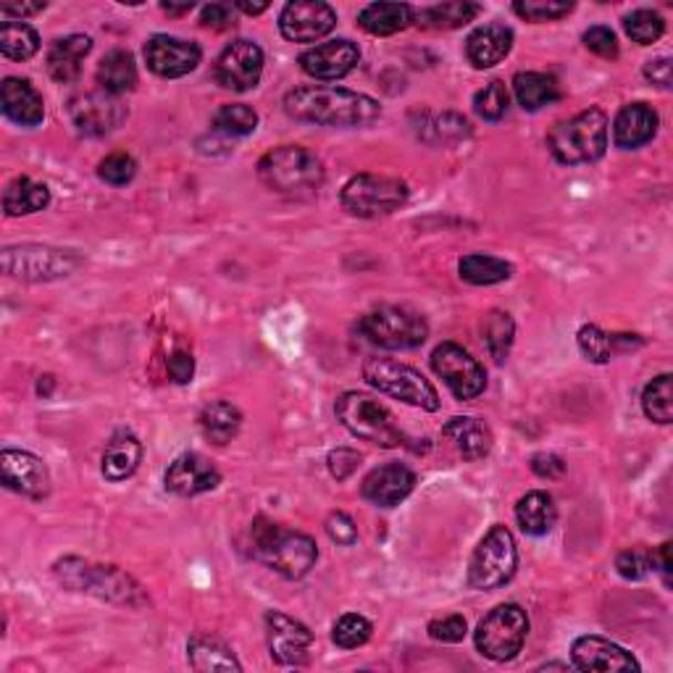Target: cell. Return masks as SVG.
<instances>
[{
	"label": "cell",
	"mask_w": 673,
	"mask_h": 673,
	"mask_svg": "<svg viewBox=\"0 0 673 673\" xmlns=\"http://www.w3.org/2000/svg\"><path fill=\"white\" fill-rule=\"evenodd\" d=\"M284 111L294 122L321 126H369L382 116V105L374 97L345 87H294L284 95Z\"/></svg>",
	"instance_id": "obj_1"
},
{
	"label": "cell",
	"mask_w": 673,
	"mask_h": 673,
	"mask_svg": "<svg viewBox=\"0 0 673 673\" xmlns=\"http://www.w3.org/2000/svg\"><path fill=\"white\" fill-rule=\"evenodd\" d=\"M250 556L261 560L266 568L277 571L284 579H303L319 560V547L303 531L287 529V526L256 518L250 524Z\"/></svg>",
	"instance_id": "obj_2"
},
{
	"label": "cell",
	"mask_w": 673,
	"mask_h": 673,
	"mask_svg": "<svg viewBox=\"0 0 673 673\" xmlns=\"http://www.w3.org/2000/svg\"><path fill=\"white\" fill-rule=\"evenodd\" d=\"M258 179L282 198L303 200L321 189L324 164L303 145H279L258 161Z\"/></svg>",
	"instance_id": "obj_3"
},
{
	"label": "cell",
	"mask_w": 673,
	"mask_h": 673,
	"mask_svg": "<svg viewBox=\"0 0 673 673\" xmlns=\"http://www.w3.org/2000/svg\"><path fill=\"white\" fill-rule=\"evenodd\" d=\"M53 573L72 592L93 594L97 600L130 608H139L147 602L143 587L116 566L90 563V560L82 558H61L53 563Z\"/></svg>",
	"instance_id": "obj_4"
},
{
	"label": "cell",
	"mask_w": 673,
	"mask_h": 673,
	"mask_svg": "<svg viewBox=\"0 0 673 673\" xmlns=\"http://www.w3.org/2000/svg\"><path fill=\"white\" fill-rule=\"evenodd\" d=\"M547 147H550L552 158L563 166L594 164L605 156L608 151V116L605 111L587 108L573 118H566L552 126L547 135Z\"/></svg>",
	"instance_id": "obj_5"
},
{
	"label": "cell",
	"mask_w": 673,
	"mask_h": 673,
	"mask_svg": "<svg viewBox=\"0 0 673 673\" xmlns=\"http://www.w3.org/2000/svg\"><path fill=\"white\" fill-rule=\"evenodd\" d=\"M334 413L340 424L358 439L387 447V451L403 445V432L397 429L392 413L366 392H342L336 397Z\"/></svg>",
	"instance_id": "obj_6"
},
{
	"label": "cell",
	"mask_w": 673,
	"mask_h": 673,
	"mask_svg": "<svg viewBox=\"0 0 673 673\" xmlns=\"http://www.w3.org/2000/svg\"><path fill=\"white\" fill-rule=\"evenodd\" d=\"M363 379L371 387L384 392V395L400 400V403L416 405L424 411L439 408V395L432 387V382L421 371H416L408 363H400L395 358L371 355L363 363Z\"/></svg>",
	"instance_id": "obj_7"
},
{
	"label": "cell",
	"mask_w": 673,
	"mask_h": 673,
	"mask_svg": "<svg viewBox=\"0 0 673 673\" xmlns=\"http://www.w3.org/2000/svg\"><path fill=\"white\" fill-rule=\"evenodd\" d=\"M361 332L371 345L384 350H413L424 345L429 336V324L418 311L405 306H382L358 321Z\"/></svg>",
	"instance_id": "obj_8"
},
{
	"label": "cell",
	"mask_w": 673,
	"mask_h": 673,
	"mask_svg": "<svg viewBox=\"0 0 673 673\" xmlns=\"http://www.w3.org/2000/svg\"><path fill=\"white\" fill-rule=\"evenodd\" d=\"M526 634H529V615H526V610L516 605V602H505V605H497L493 613L484 615L479 621L474 642L484 658H489L495 663H505L514 661L518 652H521Z\"/></svg>",
	"instance_id": "obj_9"
},
{
	"label": "cell",
	"mask_w": 673,
	"mask_h": 673,
	"mask_svg": "<svg viewBox=\"0 0 673 673\" xmlns=\"http://www.w3.org/2000/svg\"><path fill=\"white\" fill-rule=\"evenodd\" d=\"M516 566V539L503 524H497L484 535L479 547L474 550L472 563H468V587L479 589V592L505 587L514 579Z\"/></svg>",
	"instance_id": "obj_10"
},
{
	"label": "cell",
	"mask_w": 673,
	"mask_h": 673,
	"mask_svg": "<svg viewBox=\"0 0 673 673\" xmlns=\"http://www.w3.org/2000/svg\"><path fill=\"white\" fill-rule=\"evenodd\" d=\"M408 185L397 177H384V174H358L342 187L340 200L348 214L358 219H379L387 216L408 200Z\"/></svg>",
	"instance_id": "obj_11"
},
{
	"label": "cell",
	"mask_w": 673,
	"mask_h": 673,
	"mask_svg": "<svg viewBox=\"0 0 673 673\" xmlns=\"http://www.w3.org/2000/svg\"><path fill=\"white\" fill-rule=\"evenodd\" d=\"M80 263L82 258L76 252L48 248V245H17L3 250L6 273L27 282H51V279L69 277Z\"/></svg>",
	"instance_id": "obj_12"
},
{
	"label": "cell",
	"mask_w": 673,
	"mask_h": 673,
	"mask_svg": "<svg viewBox=\"0 0 673 673\" xmlns=\"http://www.w3.org/2000/svg\"><path fill=\"white\" fill-rule=\"evenodd\" d=\"M432 369L458 400L479 397L487 387V371L466 348L455 342H442L434 348Z\"/></svg>",
	"instance_id": "obj_13"
},
{
	"label": "cell",
	"mask_w": 673,
	"mask_h": 673,
	"mask_svg": "<svg viewBox=\"0 0 673 673\" xmlns=\"http://www.w3.org/2000/svg\"><path fill=\"white\" fill-rule=\"evenodd\" d=\"M69 118L74 130L84 137H103L108 132L118 130L126 118V105L118 101V95L95 90V93H82L69 101Z\"/></svg>",
	"instance_id": "obj_14"
},
{
	"label": "cell",
	"mask_w": 673,
	"mask_h": 673,
	"mask_svg": "<svg viewBox=\"0 0 673 673\" xmlns=\"http://www.w3.org/2000/svg\"><path fill=\"white\" fill-rule=\"evenodd\" d=\"M263 51L250 40H235L216 59L214 76L224 90L231 93H248L261 82Z\"/></svg>",
	"instance_id": "obj_15"
},
{
	"label": "cell",
	"mask_w": 673,
	"mask_h": 673,
	"mask_svg": "<svg viewBox=\"0 0 673 673\" xmlns=\"http://www.w3.org/2000/svg\"><path fill=\"white\" fill-rule=\"evenodd\" d=\"M266 640H269L271 658L279 665H306L311 661V629L290 619L282 610L266 613Z\"/></svg>",
	"instance_id": "obj_16"
},
{
	"label": "cell",
	"mask_w": 673,
	"mask_h": 673,
	"mask_svg": "<svg viewBox=\"0 0 673 673\" xmlns=\"http://www.w3.org/2000/svg\"><path fill=\"white\" fill-rule=\"evenodd\" d=\"M336 27V13L321 0H294L279 13V30L290 42H315Z\"/></svg>",
	"instance_id": "obj_17"
},
{
	"label": "cell",
	"mask_w": 673,
	"mask_h": 673,
	"mask_svg": "<svg viewBox=\"0 0 673 673\" xmlns=\"http://www.w3.org/2000/svg\"><path fill=\"white\" fill-rule=\"evenodd\" d=\"M203 51L198 42H189L172 34H153L145 42V63L153 74L166 76V80H177L198 69Z\"/></svg>",
	"instance_id": "obj_18"
},
{
	"label": "cell",
	"mask_w": 673,
	"mask_h": 673,
	"mask_svg": "<svg viewBox=\"0 0 673 673\" xmlns=\"http://www.w3.org/2000/svg\"><path fill=\"white\" fill-rule=\"evenodd\" d=\"M0 476H3L6 489L32 497V500H42L51 493V472L34 453L6 447L0 453Z\"/></svg>",
	"instance_id": "obj_19"
},
{
	"label": "cell",
	"mask_w": 673,
	"mask_h": 673,
	"mask_svg": "<svg viewBox=\"0 0 673 673\" xmlns=\"http://www.w3.org/2000/svg\"><path fill=\"white\" fill-rule=\"evenodd\" d=\"M166 489L177 497H195L210 493L221 484V472L200 453H182L172 460L164 476Z\"/></svg>",
	"instance_id": "obj_20"
},
{
	"label": "cell",
	"mask_w": 673,
	"mask_h": 673,
	"mask_svg": "<svg viewBox=\"0 0 673 673\" xmlns=\"http://www.w3.org/2000/svg\"><path fill=\"white\" fill-rule=\"evenodd\" d=\"M361 61V51L353 40H329L300 55V69L321 82H336L348 76Z\"/></svg>",
	"instance_id": "obj_21"
},
{
	"label": "cell",
	"mask_w": 673,
	"mask_h": 673,
	"mask_svg": "<svg viewBox=\"0 0 673 673\" xmlns=\"http://www.w3.org/2000/svg\"><path fill=\"white\" fill-rule=\"evenodd\" d=\"M571 658L579 671H640L636 658L605 636H579L571 648Z\"/></svg>",
	"instance_id": "obj_22"
},
{
	"label": "cell",
	"mask_w": 673,
	"mask_h": 673,
	"mask_svg": "<svg viewBox=\"0 0 673 673\" xmlns=\"http://www.w3.org/2000/svg\"><path fill=\"white\" fill-rule=\"evenodd\" d=\"M416 487V474L403 463H384L371 472L361 484V493L369 503L379 508H395L413 493Z\"/></svg>",
	"instance_id": "obj_23"
},
{
	"label": "cell",
	"mask_w": 673,
	"mask_h": 673,
	"mask_svg": "<svg viewBox=\"0 0 673 673\" xmlns=\"http://www.w3.org/2000/svg\"><path fill=\"white\" fill-rule=\"evenodd\" d=\"M0 105L3 114L19 126H38L45 118V103L30 80L6 76L0 84Z\"/></svg>",
	"instance_id": "obj_24"
},
{
	"label": "cell",
	"mask_w": 673,
	"mask_h": 673,
	"mask_svg": "<svg viewBox=\"0 0 673 673\" xmlns=\"http://www.w3.org/2000/svg\"><path fill=\"white\" fill-rule=\"evenodd\" d=\"M658 124V111L648 103H629L623 105L613 122V143L621 147V151H634V147L648 145L652 137H655Z\"/></svg>",
	"instance_id": "obj_25"
},
{
	"label": "cell",
	"mask_w": 673,
	"mask_h": 673,
	"mask_svg": "<svg viewBox=\"0 0 673 673\" xmlns=\"http://www.w3.org/2000/svg\"><path fill=\"white\" fill-rule=\"evenodd\" d=\"M510 48H514V30L505 24H482L468 34L466 40V59L476 69H493L497 63L508 59Z\"/></svg>",
	"instance_id": "obj_26"
},
{
	"label": "cell",
	"mask_w": 673,
	"mask_h": 673,
	"mask_svg": "<svg viewBox=\"0 0 673 673\" xmlns=\"http://www.w3.org/2000/svg\"><path fill=\"white\" fill-rule=\"evenodd\" d=\"M442 437L458 451L463 460H482L493 451V432L482 418L474 416H455L442 426Z\"/></svg>",
	"instance_id": "obj_27"
},
{
	"label": "cell",
	"mask_w": 673,
	"mask_h": 673,
	"mask_svg": "<svg viewBox=\"0 0 673 673\" xmlns=\"http://www.w3.org/2000/svg\"><path fill=\"white\" fill-rule=\"evenodd\" d=\"M143 460V445L132 432H116L105 445L101 458V472L108 482H124L139 468Z\"/></svg>",
	"instance_id": "obj_28"
},
{
	"label": "cell",
	"mask_w": 673,
	"mask_h": 673,
	"mask_svg": "<svg viewBox=\"0 0 673 673\" xmlns=\"http://www.w3.org/2000/svg\"><path fill=\"white\" fill-rule=\"evenodd\" d=\"M90 51H93V40L87 34H69V38L55 40L48 51V74L61 84L74 82Z\"/></svg>",
	"instance_id": "obj_29"
},
{
	"label": "cell",
	"mask_w": 673,
	"mask_h": 673,
	"mask_svg": "<svg viewBox=\"0 0 673 673\" xmlns=\"http://www.w3.org/2000/svg\"><path fill=\"white\" fill-rule=\"evenodd\" d=\"M413 21H416V11L408 3H371L358 17V24L376 38H390V34L408 30Z\"/></svg>",
	"instance_id": "obj_30"
},
{
	"label": "cell",
	"mask_w": 673,
	"mask_h": 673,
	"mask_svg": "<svg viewBox=\"0 0 673 673\" xmlns=\"http://www.w3.org/2000/svg\"><path fill=\"white\" fill-rule=\"evenodd\" d=\"M200 432L203 437L208 442H214V445H229L231 439L237 437L242 429V413L237 405L227 403V400H216V403H208L206 408L200 411L198 416Z\"/></svg>",
	"instance_id": "obj_31"
},
{
	"label": "cell",
	"mask_w": 673,
	"mask_h": 673,
	"mask_svg": "<svg viewBox=\"0 0 673 673\" xmlns=\"http://www.w3.org/2000/svg\"><path fill=\"white\" fill-rule=\"evenodd\" d=\"M187 661L195 671H242L229 644L210 634H198L187 642Z\"/></svg>",
	"instance_id": "obj_32"
},
{
	"label": "cell",
	"mask_w": 673,
	"mask_h": 673,
	"mask_svg": "<svg viewBox=\"0 0 673 673\" xmlns=\"http://www.w3.org/2000/svg\"><path fill=\"white\" fill-rule=\"evenodd\" d=\"M516 521L521 526L524 535L529 537H545L547 531H552V526L558 521V508L552 503V497L537 489V493L524 495L516 505Z\"/></svg>",
	"instance_id": "obj_33"
},
{
	"label": "cell",
	"mask_w": 673,
	"mask_h": 673,
	"mask_svg": "<svg viewBox=\"0 0 673 673\" xmlns=\"http://www.w3.org/2000/svg\"><path fill=\"white\" fill-rule=\"evenodd\" d=\"M97 84L111 95L132 93L137 87V66L135 55L130 51H111L103 55L97 66Z\"/></svg>",
	"instance_id": "obj_34"
},
{
	"label": "cell",
	"mask_w": 673,
	"mask_h": 673,
	"mask_svg": "<svg viewBox=\"0 0 673 673\" xmlns=\"http://www.w3.org/2000/svg\"><path fill=\"white\" fill-rule=\"evenodd\" d=\"M516 101L524 111H539L545 105L556 103L560 97V84L556 76L542 72H518L514 76Z\"/></svg>",
	"instance_id": "obj_35"
},
{
	"label": "cell",
	"mask_w": 673,
	"mask_h": 673,
	"mask_svg": "<svg viewBox=\"0 0 673 673\" xmlns=\"http://www.w3.org/2000/svg\"><path fill=\"white\" fill-rule=\"evenodd\" d=\"M48 203H51V189L30 177H17L3 193L6 216L38 214V210L48 208Z\"/></svg>",
	"instance_id": "obj_36"
},
{
	"label": "cell",
	"mask_w": 673,
	"mask_h": 673,
	"mask_svg": "<svg viewBox=\"0 0 673 673\" xmlns=\"http://www.w3.org/2000/svg\"><path fill=\"white\" fill-rule=\"evenodd\" d=\"M458 273L463 282L476 284V287H489V284H500L505 279H510L514 273V266L503 258L495 256H484V252H468L458 261Z\"/></svg>",
	"instance_id": "obj_37"
},
{
	"label": "cell",
	"mask_w": 673,
	"mask_h": 673,
	"mask_svg": "<svg viewBox=\"0 0 673 673\" xmlns=\"http://www.w3.org/2000/svg\"><path fill=\"white\" fill-rule=\"evenodd\" d=\"M482 6L466 3V0H455V3H437L429 9L416 11V21L424 30H458L479 17Z\"/></svg>",
	"instance_id": "obj_38"
},
{
	"label": "cell",
	"mask_w": 673,
	"mask_h": 673,
	"mask_svg": "<svg viewBox=\"0 0 673 673\" xmlns=\"http://www.w3.org/2000/svg\"><path fill=\"white\" fill-rule=\"evenodd\" d=\"M482 336H484V345H487V353L493 355L497 363L508 361L510 348H514V336H516V324H514V319H510V313L495 308V311H489L487 315H484Z\"/></svg>",
	"instance_id": "obj_39"
},
{
	"label": "cell",
	"mask_w": 673,
	"mask_h": 673,
	"mask_svg": "<svg viewBox=\"0 0 673 673\" xmlns=\"http://www.w3.org/2000/svg\"><path fill=\"white\" fill-rule=\"evenodd\" d=\"M40 51V34L24 21H3L0 27V53L11 61H30Z\"/></svg>",
	"instance_id": "obj_40"
},
{
	"label": "cell",
	"mask_w": 673,
	"mask_h": 673,
	"mask_svg": "<svg viewBox=\"0 0 673 673\" xmlns=\"http://www.w3.org/2000/svg\"><path fill=\"white\" fill-rule=\"evenodd\" d=\"M642 408L644 416L655 424H671L673 418V376L661 374L655 376L642 392Z\"/></svg>",
	"instance_id": "obj_41"
},
{
	"label": "cell",
	"mask_w": 673,
	"mask_h": 673,
	"mask_svg": "<svg viewBox=\"0 0 673 673\" xmlns=\"http://www.w3.org/2000/svg\"><path fill=\"white\" fill-rule=\"evenodd\" d=\"M258 114L245 103H229L221 105L214 116V130L227 137H248L256 132Z\"/></svg>",
	"instance_id": "obj_42"
},
{
	"label": "cell",
	"mask_w": 673,
	"mask_h": 673,
	"mask_svg": "<svg viewBox=\"0 0 673 673\" xmlns=\"http://www.w3.org/2000/svg\"><path fill=\"white\" fill-rule=\"evenodd\" d=\"M623 27H627V34L634 42H640V45H652V42H658L663 38L665 32V21L658 11L650 9H640L634 13H629L627 19H623Z\"/></svg>",
	"instance_id": "obj_43"
},
{
	"label": "cell",
	"mask_w": 673,
	"mask_h": 673,
	"mask_svg": "<svg viewBox=\"0 0 673 673\" xmlns=\"http://www.w3.org/2000/svg\"><path fill=\"white\" fill-rule=\"evenodd\" d=\"M508 105H510V95L503 80H493L474 97L476 114H479L484 122H500V118L508 114Z\"/></svg>",
	"instance_id": "obj_44"
},
{
	"label": "cell",
	"mask_w": 673,
	"mask_h": 673,
	"mask_svg": "<svg viewBox=\"0 0 673 673\" xmlns=\"http://www.w3.org/2000/svg\"><path fill=\"white\" fill-rule=\"evenodd\" d=\"M371 631H374V627H371L369 619H363V615H358V613H345L340 621L334 623L332 640L336 648L355 650L371 640Z\"/></svg>",
	"instance_id": "obj_45"
},
{
	"label": "cell",
	"mask_w": 673,
	"mask_h": 673,
	"mask_svg": "<svg viewBox=\"0 0 673 673\" xmlns=\"http://www.w3.org/2000/svg\"><path fill=\"white\" fill-rule=\"evenodd\" d=\"M577 342H579L581 355H584L587 361H592V363H608L615 353V350H613L615 336L602 332V329L594 327V324L581 327L579 334H577Z\"/></svg>",
	"instance_id": "obj_46"
},
{
	"label": "cell",
	"mask_w": 673,
	"mask_h": 673,
	"mask_svg": "<svg viewBox=\"0 0 673 673\" xmlns=\"http://www.w3.org/2000/svg\"><path fill=\"white\" fill-rule=\"evenodd\" d=\"M135 174H137L135 158L126 156V153H111V156H105L101 161V166H97V177L114 187L130 185V182L135 179Z\"/></svg>",
	"instance_id": "obj_47"
},
{
	"label": "cell",
	"mask_w": 673,
	"mask_h": 673,
	"mask_svg": "<svg viewBox=\"0 0 673 673\" xmlns=\"http://www.w3.org/2000/svg\"><path fill=\"white\" fill-rule=\"evenodd\" d=\"M514 11L526 21H558L573 11V3H558V0H518Z\"/></svg>",
	"instance_id": "obj_48"
},
{
	"label": "cell",
	"mask_w": 673,
	"mask_h": 673,
	"mask_svg": "<svg viewBox=\"0 0 673 673\" xmlns=\"http://www.w3.org/2000/svg\"><path fill=\"white\" fill-rule=\"evenodd\" d=\"M615 568H619L623 579L640 581L652 571V552L648 547H629L615 558Z\"/></svg>",
	"instance_id": "obj_49"
},
{
	"label": "cell",
	"mask_w": 673,
	"mask_h": 673,
	"mask_svg": "<svg viewBox=\"0 0 673 673\" xmlns=\"http://www.w3.org/2000/svg\"><path fill=\"white\" fill-rule=\"evenodd\" d=\"M584 45L600 59H619V38L610 27H589L584 32Z\"/></svg>",
	"instance_id": "obj_50"
},
{
	"label": "cell",
	"mask_w": 673,
	"mask_h": 673,
	"mask_svg": "<svg viewBox=\"0 0 673 673\" xmlns=\"http://www.w3.org/2000/svg\"><path fill=\"white\" fill-rule=\"evenodd\" d=\"M361 460L363 458L358 451H350V447H336V451L329 453L327 466H329V474H332L336 482H345L358 472Z\"/></svg>",
	"instance_id": "obj_51"
},
{
	"label": "cell",
	"mask_w": 673,
	"mask_h": 673,
	"mask_svg": "<svg viewBox=\"0 0 673 673\" xmlns=\"http://www.w3.org/2000/svg\"><path fill=\"white\" fill-rule=\"evenodd\" d=\"M466 631H468V627H466V619H463V615H447V619H437L429 623L432 640L447 642V644L463 642Z\"/></svg>",
	"instance_id": "obj_52"
},
{
	"label": "cell",
	"mask_w": 673,
	"mask_h": 673,
	"mask_svg": "<svg viewBox=\"0 0 673 673\" xmlns=\"http://www.w3.org/2000/svg\"><path fill=\"white\" fill-rule=\"evenodd\" d=\"M324 526H327V535H329V539H332V542L345 545V547L355 545L358 526L348 514H342V510H334V514H329Z\"/></svg>",
	"instance_id": "obj_53"
},
{
	"label": "cell",
	"mask_w": 673,
	"mask_h": 673,
	"mask_svg": "<svg viewBox=\"0 0 673 673\" xmlns=\"http://www.w3.org/2000/svg\"><path fill=\"white\" fill-rule=\"evenodd\" d=\"M235 6L231 3H210L203 6L200 11V24L206 27V30H229V27H235Z\"/></svg>",
	"instance_id": "obj_54"
},
{
	"label": "cell",
	"mask_w": 673,
	"mask_h": 673,
	"mask_svg": "<svg viewBox=\"0 0 673 673\" xmlns=\"http://www.w3.org/2000/svg\"><path fill=\"white\" fill-rule=\"evenodd\" d=\"M531 472L542 479H558V476L566 474V463L556 453H537L531 458Z\"/></svg>",
	"instance_id": "obj_55"
},
{
	"label": "cell",
	"mask_w": 673,
	"mask_h": 673,
	"mask_svg": "<svg viewBox=\"0 0 673 673\" xmlns=\"http://www.w3.org/2000/svg\"><path fill=\"white\" fill-rule=\"evenodd\" d=\"M168 376L174 384H189L195 376V358L189 353H174L168 358Z\"/></svg>",
	"instance_id": "obj_56"
},
{
	"label": "cell",
	"mask_w": 673,
	"mask_h": 673,
	"mask_svg": "<svg viewBox=\"0 0 673 673\" xmlns=\"http://www.w3.org/2000/svg\"><path fill=\"white\" fill-rule=\"evenodd\" d=\"M644 80H648L650 84H655V87L669 90L671 80H673L671 59H655V61L644 63Z\"/></svg>",
	"instance_id": "obj_57"
},
{
	"label": "cell",
	"mask_w": 673,
	"mask_h": 673,
	"mask_svg": "<svg viewBox=\"0 0 673 673\" xmlns=\"http://www.w3.org/2000/svg\"><path fill=\"white\" fill-rule=\"evenodd\" d=\"M652 568H658V571H661L665 577V581H669V577H671V542H663L655 552H652Z\"/></svg>",
	"instance_id": "obj_58"
},
{
	"label": "cell",
	"mask_w": 673,
	"mask_h": 673,
	"mask_svg": "<svg viewBox=\"0 0 673 673\" xmlns=\"http://www.w3.org/2000/svg\"><path fill=\"white\" fill-rule=\"evenodd\" d=\"M42 9H45V3H34V6H3V9H0V13H3L6 17V21H13V17H19V19H24V17H32V13H40Z\"/></svg>",
	"instance_id": "obj_59"
},
{
	"label": "cell",
	"mask_w": 673,
	"mask_h": 673,
	"mask_svg": "<svg viewBox=\"0 0 673 673\" xmlns=\"http://www.w3.org/2000/svg\"><path fill=\"white\" fill-rule=\"evenodd\" d=\"M235 9L242 13H250V17H258V13H263L266 9H269V3H245V0H240V3H235Z\"/></svg>",
	"instance_id": "obj_60"
},
{
	"label": "cell",
	"mask_w": 673,
	"mask_h": 673,
	"mask_svg": "<svg viewBox=\"0 0 673 673\" xmlns=\"http://www.w3.org/2000/svg\"><path fill=\"white\" fill-rule=\"evenodd\" d=\"M161 9L166 13H189L195 9V3H185V6H174V3H161Z\"/></svg>",
	"instance_id": "obj_61"
}]
</instances>
